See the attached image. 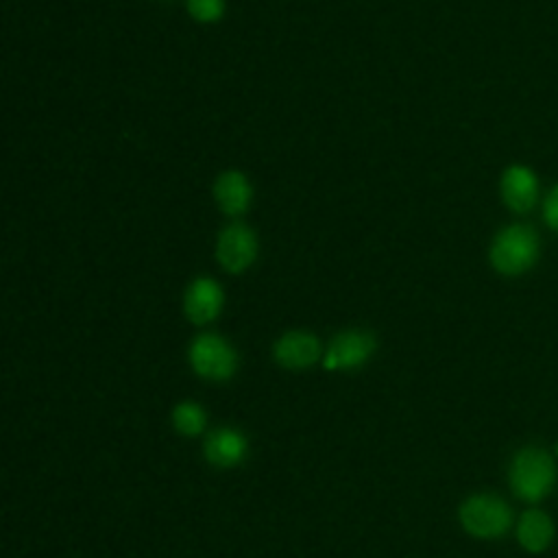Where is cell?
Here are the masks:
<instances>
[{
	"label": "cell",
	"instance_id": "7a4b0ae2",
	"mask_svg": "<svg viewBox=\"0 0 558 558\" xmlns=\"http://www.w3.org/2000/svg\"><path fill=\"white\" fill-rule=\"evenodd\" d=\"M541 253V240L534 227L525 222H514L497 231L490 242L488 259L499 275L519 277L536 264Z\"/></svg>",
	"mask_w": 558,
	"mask_h": 558
},
{
	"label": "cell",
	"instance_id": "8992f818",
	"mask_svg": "<svg viewBox=\"0 0 558 558\" xmlns=\"http://www.w3.org/2000/svg\"><path fill=\"white\" fill-rule=\"evenodd\" d=\"M255 257L257 238L251 227H246L244 222H231L220 231L216 242V259L227 272H244L255 262Z\"/></svg>",
	"mask_w": 558,
	"mask_h": 558
},
{
	"label": "cell",
	"instance_id": "3957f363",
	"mask_svg": "<svg viewBox=\"0 0 558 558\" xmlns=\"http://www.w3.org/2000/svg\"><path fill=\"white\" fill-rule=\"evenodd\" d=\"M458 519L475 538H501L512 525V508L495 493H473L460 504Z\"/></svg>",
	"mask_w": 558,
	"mask_h": 558
},
{
	"label": "cell",
	"instance_id": "9c48e42d",
	"mask_svg": "<svg viewBox=\"0 0 558 558\" xmlns=\"http://www.w3.org/2000/svg\"><path fill=\"white\" fill-rule=\"evenodd\" d=\"M272 357L277 364L290 371H303L314 366L323 355H320V342L314 333L310 331H288L283 333L275 347H272Z\"/></svg>",
	"mask_w": 558,
	"mask_h": 558
},
{
	"label": "cell",
	"instance_id": "9a60e30c",
	"mask_svg": "<svg viewBox=\"0 0 558 558\" xmlns=\"http://www.w3.org/2000/svg\"><path fill=\"white\" fill-rule=\"evenodd\" d=\"M543 218L549 229L558 231V183L547 192L543 201Z\"/></svg>",
	"mask_w": 558,
	"mask_h": 558
},
{
	"label": "cell",
	"instance_id": "8fae6325",
	"mask_svg": "<svg viewBox=\"0 0 558 558\" xmlns=\"http://www.w3.org/2000/svg\"><path fill=\"white\" fill-rule=\"evenodd\" d=\"M251 183L248 179L238 172V170H227L222 172L216 183H214V198L218 203V207L227 214V216H240L248 209L251 205Z\"/></svg>",
	"mask_w": 558,
	"mask_h": 558
},
{
	"label": "cell",
	"instance_id": "7c38bea8",
	"mask_svg": "<svg viewBox=\"0 0 558 558\" xmlns=\"http://www.w3.org/2000/svg\"><path fill=\"white\" fill-rule=\"evenodd\" d=\"M554 521L538 508L525 510L517 521V541L530 554H543L554 541Z\"/></svg>",
	"mask_w": 558,
	"mask_h": 558
},
{
	"label": "cell",
	"instance_id": "ba28073f",
	"mask_svg": "<svg viewBox=\"0 0 558 558\" xmlns=\"http://www.w3.org/2000/svg\"><path fill=\"white\" fill-rule=\"evenodd\" d=\"M499 192L508 209L514 214H527L538 201V179L527 166L514 163L504 170Z\"/></svg>",
	"mask_w": 558,
	"mask_h": 558
},
{
	"label": "cell",
	"instance_id": "5b68a950",
	"mask_svg": "<svg viewBox=\"0 0 558 558\" xmlns=\"http://www.w3.org/2000/svg\"><path fill=\"white\" fill-rule=\"evenodd\" d=\"M377 349V340L368 329H344L336 333L323 355L327 371H353L364 366Z\"/></svg>",
	"mask_w": 558,
	"mask_h": 558
},
{
	"label": "cell",
	"instance_id": "30bf717a",
	"mask_svg": "<svg viewBox=\"0 0 558 558\" xmlns=\"http://www.w3.org/2000/svg\"><path fill=\"white\" fill-rule=\"evenodd\" d=\"M248 453V440L233 427H216L205 436L203 456L211 466L233 469L244 462Z\"/></svg>",
	"mask_w": 558,
	"mask_h": 558
},
{
	"label": "cell",
	"instance_id": "5bb4252c",
	"mask_svg": "<svg viewBox=\"0 0 558 558\" xmlns=\"http://www.w3.org/2000/svg\"><path fill=\"white\" fill-rule=\"evenodd\" d=\"M187 11L198 22H216L225 11V2L222 0H187Z\"/></svg>",
	"mask_w": 558,
	"mask_h": 558
},
{
	"label": "cell",
	"instance_id": "4fadbf2b",
	"mask_svg": "<svg viewBox=\"0 0 558 558\" xmlns=\"http://www.w3.org/2000/svg\"><path fill=\"white\" fill-rule=\"evenodd\" d=\"M172 425L183 436H198L207 427V412L196 401H181L172 408Z\"/></svg>",
	"mask_w": 558,
	"mask_h": 558
},
{
	"label": "cell",
	"instance_id": "6da1fadb",
	"mask_svg": "<svg viewBox=\"0 0 558 558\" xmlns=\"http://www.w3.org/2000/svg\"><path fill=\"white\" fill-rule=\"evenodd\" d=\"M510 490L530 504L543 501L558 482L554 456L541 445L521 447L508 466Z\"/></svg>",
	"mask_w": 558,
	"mask_h": 558
},
{
	"label": "cell",
	"instance_id": "277c9868",
	"mask_svg": "<svg viewBox=\"0 0 558 558\" xmlns=\"http://www.w3.org/2000/svg\"><path fill=\"white\" fill-rule=\"evenodd\" d=\"M194 373L207 381H227L238 371L235 349L218 333H201L187 349Z\"/></svg>",
	"mask_w": 558,
	"mask_h": 558
},
{
	"label": "cell",
	"instance_id": "52a82bcc",
	"mask_svg": "<svg viewBox=\"0 0 558 558\" xmlns=\"http://www.w3.org/2000/svg\"><path fill=\"white\" fill-rule=\"evenodd\" d=\"M225 305L222 286L211 277H196L183 296V312L190 323L207 325L218 318Z\"/></svg>",
	"mask_w": 558,
	"mask_h": 558
},
{
	"label": "cell",
	"instance_id": "2e32d148",
	"mask_svg": "<svg viewBox=\"0 0 558 558\" xmlns=\"http://www.w3.org/2000/svg\"><path fill=\"white\" fill-rule=\"evenodd\" d=\"M554 453H556V456H558V445H556V449H554Z\"/></svg>",
	"mask_w": 558,
	"mask_h": 558
}]
</instances>
